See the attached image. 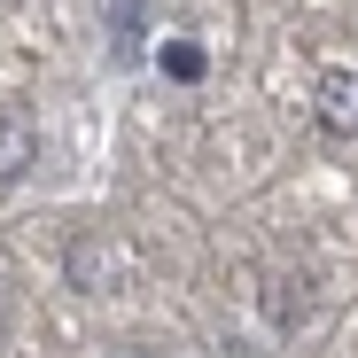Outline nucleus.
<instances>
[{
  "label": "nucleus",
  "mask_w": 358,
  "mask_h": 358,
  "mask_svg": "<svg viewBox=\"0 0 358 358\" xmlns=\"http://www.w3.org/2000/svg\"><path fill=\"white\" fill-rule=\"evenodd\" d=\"M312 117H320V133H335V141L358 133V63H327V71H320Z\"/></svg>",
  "instance_id": "f257e3e1"
},
{
  "label": "nucleus",
  "mask_w": 358,
  "mask_h": 358,
  "mask_svg": "<svg viewBox=\"0 0 358 358\" xmlns=\"http://www.w3.org/2000/svg\"><path fill=\"white\" fill-rule=\"evenodd\" d=\"M0 327H8V280H0Z\"/></svg>",
  "instance_id": "20e7f679"
},
{
  "label": "nucleus",
  "mask_w": 358,
  "mask_h": 358,
  "mask_svg": "<svg viewBox=\"0 0 358 358\" xmlns=\"http://www.w3.org/2000/svg\"><path fill=\"white\" fill-rule=\"evenodd\" d=\"M164 71H171V78H195L203 55H195V47H164Z\"/></svg>",
  "instance_id": "7ed1b4c3"
},
{
  "label": "nucleus",
  "mask_w": 358,
  "mask_h": 358,
  "mask_svg": "<svg viewBox=\"0 0 358 358\" xmlns=\"http://www.w3.org/2000/svg\"><path fill=\"white\" fill-rule=\"evenodd\" d=\"M125 358H164V350H125Z\"/></svg>",
  "instance_id": "39448f33"
},
{
  "label": "nucleus",
  "mask_w": 358,
  "mask_h": 358,
  "mask_svg": "<svg viewBox=\"0 0 358 358\" xmlns=\"http://www.w3.org/2000/svg\"><path fill=\"white\" fill-rule=\"evenodd\" d=\"M31 164H39V133H31V117L0 109V187H8V179H24Z\"/></svg>",
  "instance_id": "f03ea898"
}]
</instances>
